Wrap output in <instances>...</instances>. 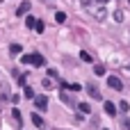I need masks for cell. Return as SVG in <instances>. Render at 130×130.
<instances>
[{"label":"cell","mask_w":130,"mask_h":130,"mask_svg":"<svg viewBox=\"0 0 130 130\" xmlns=\"http://www.w3.org/2000/svg\"><path fill=\"white\" fill-rule=\"evenodd\" d=\"M34 105H37V110H46L48 107V98L46 96H34Z\"/></svg>","instance_id":"obj_5"},{"label":"cell","mask_w":130,"mask_h":130,"mask_svg":"<svg viewBox=\"0 0 130 130\" xmlns=\"http://www.w3.org/2000/svg\"><path fill=\"white\" fill-rule=\"evenodd\" d=\"M9 53H11V55H18V53H21V46H18V43H11V46H9Z\"/></svg>","instance_id":"obj_12"},{"label":"cell","mask_w":130,"mask_h":130,"mask_svg":"<svg viewBox=\"0 0 130 130\" xmlns=\"http://www.w3.org/2000/svg\"><path fill=\"white\" fill-rule=\"evenodd\" d=\"M78 110H80L82 114H89V112H91V107H89L87 103H80V105H78Z\"/></svg>","instance_id":"obj_10"},{"label":"cell","mask_w":130,"mask_h":130,"mask_svg":"<svg viewBox=\"0 0 130 130\" xmlns=\"http://www.w3.org/2000/svg\"><path fill=\"white\" fill-rule=\"evenodd\" d=\"M96 2H101V5H105V2H110V0H96Z\"/></svg>","instance_id":"obj_19"},{"label":"cell","mask_w":130,"mask_h":130,"mask_svg":"<svg viewBox=\"0 0 130 130\" xmlns=\"http://www.w3.org/2000/svg\"><path fill=\"white\" fill-rule=\"evenodd\" d=\"M107 87H110V89H114V91H121V89H123V82H121L119 78H114V75H112V78H107Z\"/></svg>","instance_id":"obj_2"},{"label":"cell","mask_w":130,"mask_h":130,"mask_svg":"<svg viewBox=\"0 0 130 130\" xmlns=\"http://www.w3.org/2000/svg\"><path fill=\"white\" fill-rule=\"evenodd\" d=\"M25 25H27V27H34V25H37V21H34L32 16H27V18H25Z\"/></svg>","instance_id":"obj_13"},{"label":"cell","mask_w":130,"mask_h":130,"mask_svg":"<svg viewBox=\"0 0 130 130\" xmlns=\"http://www.w3.org/2000/svg\"><path fill=\"white\" fill-rule=\"evenodd\" d=\"M87 91H89V96H91L94 101H103V94H101L94 85H87Z\"/></svg>","instance_id":"obj_4"},{"label":"cell","mask_w":130,"mask_h":130,"mask_svg":"<svg viewBox=\"0 0 130 130\" xmlns=\"http://www.w3.org/2000/svg\"><path fill=\"white\" fill-rule=\"evenodd\" d=\"M30 64H34V66H43V64H46V59H43L39 53H32V55H30Z\"/></svg>","instance_id":"obj_3"},{"label":"cell","mask_w":130,"mask_h":130,"mask_svg":"<svg viewBox=\"0 0 130 130\" xmlns=\"http://www.w3.org/2000/svg\"><path fill=\"white\" fill-rule=\"evenodd\" d=\"M80 59H82V62H94V59H91V55H89L87 50H80Z\"/></svg>","instance_id":"obj_9"},{"label":"cell","mask_w":130,"mask_h":130,"mask_svg":"<svg viewBox=\"0 0 130 130\" xmlns=\"http://www.w3.org/2000/svg\"><path fill=\"white\" fill-rule=\"evenodd\" d=\"M87 9H89V14L96 16V21H105V18H107V11L101 7V2H98V5H87Z\"/></svg>","instance_id":"obj_1"},{"label":"cell","mask_w":130,"mask_h":130,"mask_svg":"<svg viewBox=\"0 0 130 130\" xmlns=\"http://www.w3.org/2000/svg\"><path fill=\"white\" fill-rule=\"evenodd\" d=\"M30 7H32V5H30V0H25V2H21V5H18L16 14H18V16H25V14L30 11Z\"/></svg>","instance_id":"obj_7"},{"label":"cell","mask_w":130,"mask_h":130,"mask_svg":"<svg viewBox=\"0 0 130 130\" xmlns=\"http://www.w3.org/2000/svg\"><path fill=\"white\" fill-rule=\"evenodd\" d=\"M94 71H96V75H105V66H101V64H96Z\"/></svg>","instance_id":"obj_14"},{"label":"cell","mask_w":130,"mask_h":130,"mask_svg":"<svg viewBox=\"0 0 130 130\" xmlns=\"http://www.w3.org/2000/svg\"><path fill=\"white\" fill-rule=\"evenodd\" d=\"M23 91H25V98H34V91H32V87H25Z\"/></svg>","instance_id":"obj_15"},{"label":"cell","mask_w":130,"mask_h":130,"mask_svg":"<svg viewBox=\"0 0 130 130\" xmlns=\"http://www.w3.org/2000/svg\"><path fill=\"white\" fill-rule=\"evenodd\" d=\"M114 21L121 23V21H123V11H114Z\"/></svg>","instance_id":"obj_16"},{"label":"cell","mask_w":130,"mask_h":130,"mask_svg":"<svg viewBox=\"0 0 130 130\" xmlns=\"http://www.w3.org/2000/svg\"><path fill=\"white\" fill-rule=\"evenodd\" d=\"M103 110H105V114H110V117L117 114V105H114L112 101H105V103H103Z\"/></svg>","instance_id":"obj_6"},{"label":"cell","mask_w":130,"mask_h":130,"mask_svg":"<svg viewBox=\"0 0 130 130\" xmlns=\"http://www.w3.org/2000/svg\"><path fill=\"white\" fill-rule=\"evenodd\" d=\"M32 123H34L37 128H43V119H41L39 114H32Z\"/></svg>","instance_id":"obj_8"},{"label":"cell","mask_w":130,"mask_h":130,"mask_svg":"<svg viewBox=\"0 0 130 130\" xmlns=\"http://www.w3.org/2000/svg\"><path fill=\"white\" fill-rule=\"evenodd\" d=\"M123 128H126V130H130V119H123Z\"/></svg>","instance_id":"obj_18"},{"label":"cell","mask_w":130,"mask_h":130,"mask_svg":"<svg viewBox=\"0 0 130 130\" xmlns=\"http://www.w3.org/2000/svg\"><path fill=\"white\" fill-rule=\"evenodd\" d=\"M43 27H46V25H43V21H37V25H34V30H37V32H43Z\"/></svg>","instance_id":"obj_17"},{"label":"cell","mask_w":130,"mask_h":130,"mask_svg":"<svg viewBox=\"0 0 130 130\" xmlns=\"http://www.w3.org/2000/svg\"><path fill=\"white\" fill-rule=\"evenodd\" d=\"M55 21H57V23H64V21H66V14H64V11H57V14H55Z\"/></svg>","instance_id":"obj_11"}]
</instances>
